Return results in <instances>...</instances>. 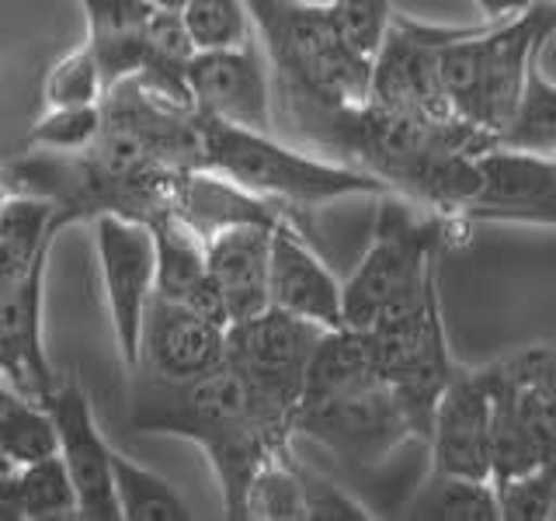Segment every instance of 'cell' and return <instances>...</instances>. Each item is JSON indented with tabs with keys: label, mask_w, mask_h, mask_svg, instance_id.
Wrapping results in <instances>:
<instances>
[{
	"label": "cell",
	"mask_w": 556,
	"mask_h": 521,
	"mask_svg": "<svg viewBox=\"0 0 556 521\" xmlns=\"http://www.w3.org/2000/svg\"><path fill=\"white\" fill-rule=\"evenodd\" d=\"M132 424L147 434H174L205 452L219 480L226 518H243V494L257 466L275 452H292L261 421L240 376L230 365H216L185 382L147 376L136 390Z\"/></svg>",
	"instance_id": "1"
},
{
	"label": "cell",
	"mask_w": 556,
	"mask_h": 521,
	"mask_svg": "<svg viewBox=\"0 0 556 521\" xmlns=\"http://www.w3.org/2000/svg\"><path fill=\"white\" fill-rule=\"evenodd\" d=\"M556 35V4L535 0L501 22L445 25L439 42V74L452 115L466 126L491 132L501 143L529 66L543 56Z\"/></svg>",
	"instance_id": "2"
},
{
	"label": "cell",
	"mask_w": 556,
	"mask_h": 521,
	"mask_svg": "<svg viewBox=\"0 0 556 521\" xmlns=\"http://www.w3.org/2000/svg\"><path fill=\"white\" fill-rule=\"evenodd\" d=\"M202 167L240 185L251 195L275 205L286 219L306 230L303 216L341 199L387 195V185L352 164L327 161L309 150L275 139L271 129H240L199 115Z\"/></svg>",
	"instance_id": "3"
},
{
	"label": "cell",
	"mask_w": 556,
	"mask_h": 521,
	"mask_svg": "<svg viewBox=\"0 0 556 521\" xmlns=\"http://www.w3.org/2000/svg\"><path fill=\"white\" fill-rule=\"evenodd\" d=\"M469 223L442 216L407 202L396 191L379 195L372 240L344 289V327L365 330L390 309L417 300L439 285V257L452 233H466Z\"/></svg>",
	"instance_id": "4"
},
{
	"label": "cell",
	"mask_w": 556,
	"mask_h": 521,
	"mask_svg": "<svg viewBox=\"0 0 556 521\" xmlns=\"http://www.w3.org/2000/svg\"><path fill=\"white\" fill-rule=\"evenodd\" d=\"M254 39L275 69L278 91L327 109H355L369 101L372 60L348 46L327 8L289 0H248Z\"/></svg>",
	"instance_id": "5"
},
{
	"label": "cell",
	"mask_w": 556,
	"mask_h": 521,
	"mask_svg": "<svg viewBox=\"0 0 556 521\" xmlns=\"http://www.w3.org/2000/svg\"><path fill=\"white\" fill-rule=\"evenodd\" d=\"M491 393V480L556 466V344L480 365Z\"/></svg>",
	"instance_id": "6"
},
{
	"label": "cell",
	"mask_w": 556,
	"mask_h": 521,
	"mask_svg": "<svg viewBox=\"0 0 556 521\" xmlns=\"http://www.w3.org/2000/svg\"><path fill=\"white\" fill-rule=\"evenodd\" d=\"M324 327L268 306L265 313L226 327V365L240 376L261 421L278 442L292 445L306 365Z\"/></svg>",
	"instance_id": "7"
},
{
	"label": "cell",
	"mask_w": 556,
	"mask_h": 521,
	"mask_svg": "<svg viewBox=\"0 0 556 521\" xmlns=\"http://www.w3.org/2000/svg\"><path fill=\"white\" fill-rule=\"evenodd\" d=\"M365 338H369L379 379L400 396V404L407 407L425 442L434 404H439L442 390L456 372V361H452L445 341L439 285H431L417 300L390 309L387 317L365 327Z\"/></svg>",
	"instance_id": "8"
},
{
	"label": "cell",
	"mask_w": 556,
	"mask_h": 521,
	"mask_svg": "<svg viewBox=\"0 0 556 521\" xmlns=\"http://www.w3.org/2000/svg\"><path fill=\"white\" fill-rule=\"evenodd\" d=\"M295 439H309L348 466H379L382 459L407 442H421L400 396L369 372L320 399H306L295 407Z\"/></svg>",
	"instance_id": "9"
},
{
	"label": "cell",
	"mask_w": 556,
	"mask_h": 521,
	"mask_svg": "<svg viewBox=\"0 0 556 521\" xmlns=\"http://www.w3.org/2000/svg\"><path fill=\"white\" fill-rule=\"evenodd\" d=\"M91 223H94L98 271L104 285V303H109L118 358L132 372L139 358V327H143V313L153 300V275H156L153 230L143 219H129L115 213H104Z\"/></svg>",
	"instance_id": "10"
},
{
	"label": "cell",
	"mask_w": 556,
	"mask_h": 521,
	"mask_svg": "<svg viewBox=\"0 0 556 521\" xmlns=\"http://www.w3.org/2000/svg\"><path fill=\"white\" fill-rule=\"evenodd\" d=\"M445 25H425L410 17H393V25L372 56L369 104L382 112L452 122V104L445 98L439 74V42ZM463 122V118H459Z\"/></svg>",
	"instance_id": "11"
},
{
	"label": "cell",
	"mask_w": 556,
	"mask_h": 521,
	"mask_svg": "<svg viewBox=\"0 0 556 521\" xmlns=\"http://www.w3.org/2000/svg\"><path fill=\"white\" fill-rule=\"evenodd\" d=\"M42 407L56 428V452L74 480L77 518L84 521H122L115 480H112V445L94 421L91 399L77 379H66L42 396Z\"/></svg>",
	"instance_id": "12"
},
{
	"label": "cell",
	"mask_w": 556,
	"mask_h": 521,
	"mask_svg": "<svg viewBox=\"0 0 556 521\" xmlns=\"http://www.w3.org/2000/svg\"><path fill=\"white\" fill-rule=\"evenodd\" d=\"M191 109L240 129H271V80L257 39L233 49H195L188 63Z\"/></svg>",
	"instance_id": "13"
},
{
	"label": "cell",
	"mask_w": 556,
	"mask_h": 521,
	"mask_svg": "<svg viewBox=\"0 0 556 521\" xmlns=\"http://www.w3.org/2000/svg\"><path fill=\"white\" fill-rule=\"evenodd\" d=\"M431 473L491 480V393L480 369L452 372L428 428Z\"/></svg>",
	"instance_id": "14"
},
{
	"label": "cell",
	"mask_w": 556,
	"mask_h": 521,
	"mask_svg": "<svg viewBox=\"0 0 556 521\" xmlns=\"http://www.w3.org/2000/svg\"><path fill=\"white\" fill-rule=\"evenodd\" d=\"M226 361V327L205 320L185 303L153 295L139 327V358L132 372L185 382Z\"/></svg>",
	"instance_id": "15"
},
{
	"label": "cell",
	"mask_w": 556,
	"mask_h": 521,
	"mask_svg": "<svg viewBox=\"0 0 556 521\" xmlns=\"http://www.w3.org/2000/svg\"><path fill=\"white\" fill-rule=\"evenodd\" d=\"M268 303L324 330L344 327V289L320 254L309 247L306 233L282 219L271 230Z\"/></svg>",
	"instance_id": "16"
},
{
	"label": "cell",
	"mask_w": 556,
	"mask_h": 521,
	"mask_svg": "<svg viewBox=\"0 0 556 521\" xmlns=\"http://www.w3.org/2000/svg\"><path fill=\"white\" fill-rule=\"evenodd\" d=\"M46 265H35L28 275L0 285V376L22 393L42 399L56 376L46 358Z\"/></svg>",
	"instance_id": "17"
},
{
	"label": "cell",
	"mask_w": 556,
	"mask_h": 521,
	"mask_svg": "<svg viewBox=\"0 0 556 521\" xmlns=\"http://www.w3.org/2000/svg\"><path fill=\"white\" fill-rule=\"evenodd\" d=\"M275 226L240 223L205 240V265L223 295L230 323L257 317V313H265L271 306L268 303V265H271Z\"/></svg>",
	"instance_id": "18"
},
{
	"label": "cell",
	"mask_w": 556,
	"mask_h": 521,
	"mask_svg": "<svg viewBox=\"0 0 556 521\" xmlns=\"http://www.w3.org/2000/svg\"><path fill=\"white\" fill-rule=\"evenodd\" d=\"M150 230H153V251H156L153 295L185 303L188 309L202 313L205 320L230 327L223 295L205 265V240L199 233H191L188 226L174 216L150 223Z\"/></svg>",
	"instance_id": "19"
},
{
	"label": "cell",
	"mask_w": 556,
	"mask_h": 521,
	"mask_svg": "<svg viewBox=\"0 0 556 521\" xmlns=\"http://www.w3.org/2000/svg\"><path fill=\"white\" fill-rule=\"evenodd\" d=\"M87 22V46H91L104 91L118 80L132 77L143 60L147 31L156 8L147 0H80Z\"/></svg>",
	"instance_id": "20"
},
{
	"label": "cell",
	"mask_w": 556,
	"mask_h": 521,
	"mask_svg": "<svg viewBox=\"0 0 556 521\" xmlns=\"http://www.w3.org/2000/svg\"><path fill=\"white\" fill-rule=\"evenodd\" d=\"M195 56V42L185 31V22L178 11H156L150 31H147V46H143V60H139L136 80L147 87L150 94L164 98L170 104H181L191 109V94H188V63Z\"/></svg>",
	"instance_id": "21"
},
{
	"label": "cell",
	"mask_w": 556,
	"mask_h": 521,
	"mask_svg": "<svg viewBox=\"0 0 556 521\" xmlns=\"http://www.w3.org/2000/svg\"><path fill=\"white\" fill-rule=\"evenodd\" d=\"M407 518L428 521H501L494 480H469L452 473H428L404 508Z\"/></svg>",
	"instance_id": "22"
},
{
	"label": "cell",
	"mask_w": 556,
	"mask_h": 521,
	"mask_svg": "<svg viewBox=\"0 0 556 521\" xmlns=\"http://www.w3.org/2000/svg\"><path fill=\"white\" fill-rule=\"evenodd\" d=\"M112 480L122 521H188L191 511L174 486L153 469L112 448Z\"/></svg>",
	"instance_id": "23"
},
{
	"label": "cell",
	"mask_w": 556,
	"mask_h": 521,
	"mask_svg": "<svg viewBox=\"0 0 556 521\" xmlns=\"http://www.w3.org/2000/svg\"><path fill=\"white\" fill-rule=\"evenodd\" d=\"M0 452L17 462H31L56 452V428L42 399L22 393L0 376Z\"/></svg>",
	"instance_id": "24"
},
{
	"label": "cell",
	"mask_w": 556,
	"mask_h": 521,
	"mask_svg": "<svg viewBox=\"0 0 556 521\" xmlns=\"http://www.w3.org/2000/svg\"><path fill=\"white\" fill-rule=\"evenodd\" d=\"M501 147L543 153V156L556 150V84L546 77L543 56L529 66L515 115L508 122V129L501 132Z\"/></svg>",
	"instance_id": "25"
},
{
	"label": "cell",
	"mask_w": 556,
	"mask_h": 521,
	"mask_svg": "<svg viewBox=\"0 0 556 521\" xmlns=\"http://www.w3.org/2000/svg\"><path fill=\"white\" fill-rule=\"evenodd\" d=\"M14 511L22 521H60L77 518V494L60 452L22 466L14 491Z\"/></svg>",
	"instance_id": "26"
},
{
	"label": "cell",
	"mask_w": 556,
	"mask_h": 521,
	"mask_svg": "<svg viewBox=\"0 0 556 521\" xmlns=\"http://www.w3.org/2000/svg\"><path fill=\"white\" fill-rule=\"evenodd\" d=\"M243 518L278 521V518H306L303 486H300V459L292 452H275L257 466V473L243 494Z\"/></svg>",
	"instance_id": "27"
},
{
	"label": "cell",
	"mask_w": 556,
	"mask_h": 521,
	"mask_svg": "<svg viewBox=\"0 0 556 521\" xmlns=\"http://www.w3.org/2000/svg\"><path fill=\"white\" fill-rule=\"evenodd\" d=\"M178 14L195 49H233L254 42L248 0H185Z\"/></svg>",
	"instance_id": "28"
},
{
	"label": "cell",
	"mask_w": 556,
	"mask_h": 521,
	"mask_svg": "<svg viewBox=\"0 0 556 521\" xmlns=\"http://www.w3.org/2000/svg\"><path fill=\"white\" fill-rule=\"evenodd\" d=\"M104 94L98 60L87 42L70 49L49 66L42 80V101L46 109H74V104H98Z\"/></svg>",
	"instance_id": "29"
},
{
	"label": "cell",
	"mask_w": 556,
	"mask_h": 521,
	"mask_svg": "<svg viewBox=\"0 0 556 521\" xmlns=\"http://www.w3.org/2000/svg\"><path fill=\"white\" fill-rule=\"evenodd\" d=\"M101 132V101L98 104H74V109H46L25 136V150H49V153H77L91 147Z\"/></svg>",
	"instance_id": "30"
},
{
	"label": "cell",
	"mask_w": 556,
	"mask_h": 521,
	"mask_svg": "<svg viewBox=\"0 0 556 521\" xmlns=\"http://www.w3.org/2000/svg\"><path fill=\"white\" fill-rule=\"evenodd\" d=\"M327 14H330V22H334L341 39L365 60H372L379 52V46L387 39V31L396 17L390 0H330Z\"/></svg>",
	"instance_id": "31"
},
{
	"label": "cell",
	"mask_w": 556,
	"mask_h": 521,
	"mask_svg": "<svg viewBox=\"0 0 556 521\" xmlns=\"http://www.w3.org/2000/svg\"><path fill=\"white\" fill-rule=\"evenodd\" d=\"M497 486V508L508 521H549V504L556 491V466L532 469L526 476L494 483Z\"/></svg>",
	"instance_id": "32"
},
{
	"label": "cell",
	"mask_w": 556,
	"mask_h": 521,
	"mask_svg": "<svg viewBox=\"0 0 556 521\" xmlns=\"http://www.w3.org/2000/svg\"><path fill=\"white\" fill-rule=\"evenodd\" d=\"M300 486H303V508L306 518L317 521H365L372 518L365 511V504H358L352 494H344L334 480H327L317 469H309L300 462Z\"/></svg>",
	"instance_id": "33"
},
{
	"label": "cell",
	"mask_w": 556,
	"mask_h": 521,
	"mask_svg": "<svg viewBox=\"0 0 556 521\" xmlns=\"http://www.w3.org/2000/svg\"><path fill=\"white\" fill-rule=\"evenodd\" d=\"M473 4L480 8L483 22H501V17H511L518 11H526L529 4H535V0H473Z\"/></svg>",
	"instance_id": "34"
},
{
	"label": "cell",
	"mask_w": 556,
	"mask_h": 521,
	"mask_svg": "<svg viewBox=\"0 0 556 521\" xmlns=\"http://www.w3.org/2000/svg\"><path fill=\"white\" fill-rule=\"evenodd\" d=\"M147 4H153L156 11H181L185 0H147Z\"/></svg>",
	"instance_id": "35"
},
{
	"label": "cell",
	"mask_w": 556,
	"mask_h": 521,
	"mask_svg": "<svg viewBox=\"0 0 556 521\" xmlns=\"http://www.w3.org/2000/svg\"><path fill=\"white\" fill-rule=\"evenodd\" d=\"M11 195H14V188H11V181H8V174H0V205H4Z\"/></svg>",
	"instance_id": "36"
},
{
	"label": "cell",
	"mask_w": 556,
	"mask_h": 521,
	"mask_svg": "<svg viewBox=\"0 0 556 521\" xmlns=\"http://www.w3.org/2000/svg\"><path fill=\"white\" fill-rule=\"evenodd\" d=\"M289 4H303V8H327L330 0H289Z\"/></svg>",
	"instance_id": "37"
},
{
	"label": "cell",
	"mask_w": 556,
	"mask_h": 521,
	"mask_svg": "<svg viewBox=\"0 0 556 521\" xmlns=\"http://www.w3.org/2000/svg\"><path fill=\"white\" fill-rule=\"evenodd\" d=\"M549 521H556V491H553V504H549Z\"/></svg>",
	"instance_id": "38"
},
{
	"label": "cell",
	"mask_w": 556,
	"mask_h": 521,
	"mask_svg": "<svg viewBox=\"0 0 556 521\" xmlns=\"http://www.w3.org/2000/svg\"><path fill=\"white\" fill-rule=\"evenodd\" d=\"M549 164H553V174H556V150L549 153Z\"/></svg>",
	"instance_id": "39"
},
{
	"label": "cell",
	"mask_w": 556,
	"mask_h": 521,
	"mask_svg": "<svg viewBox=\"0 0 556 521\" xmlns=\"http://www.w3.org/2000/svg\"><path fill=\"white\" fill-rule=\"evenodd\" d=\"M549 4H556V0H549Z\"/></svg>",
	"instance_id": "40"
}]
</instances>
